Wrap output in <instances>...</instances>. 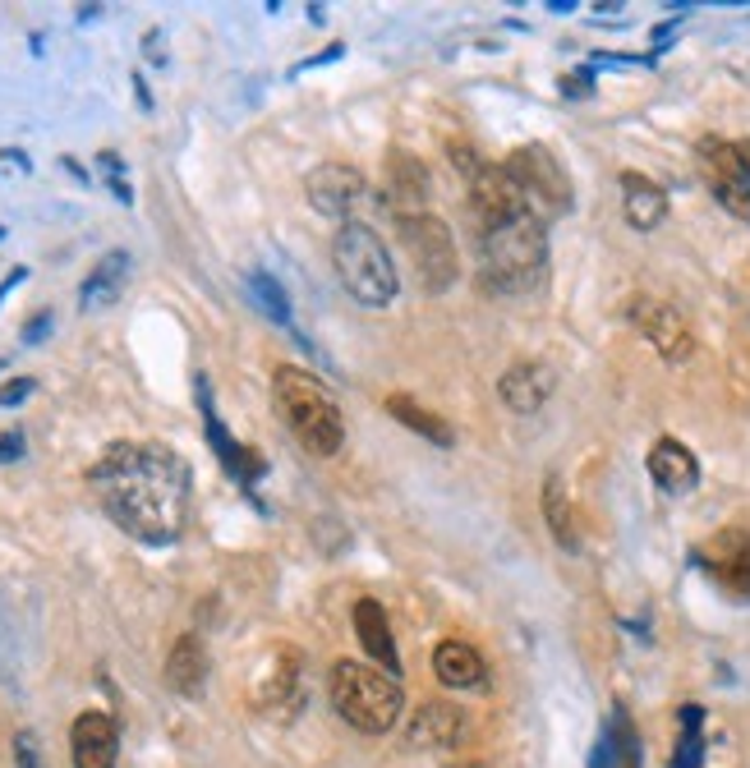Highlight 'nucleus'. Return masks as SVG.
<instances>
[{
	"instance_id": "obj_30",
	"label": "nucleus",
	"mask_w": 750,
	"mask_h": 768,
	"mask_svg": "<svg viewBox=\"0 0 750 768\" xmlns=\"http://www.w3.org/2000/svg\"><path fill=\"white\" fill-rule=\"evenodd\" d=\"M28 396H33V377H10L5 387H0V410H10V406H24Z\"/></svg>"
},
{
	"instance_id": "obj_31",
	"label": "nucleus",
	"mask_w": 750,
	"mask_h": 768,
	"mask_svg": "<svg viewBox=\"0 0 750 768\" xmlns=\"http://www.w3.org/2000/svg\"><path fill=\"white\" fill-rule=\"evenodd\" d=\"M618 764V737H612V727L599 737V745H594V759H589V768H612Z\"/></svg>"
},
{
	"instance_id": "obj_26",
	"label": "nucleus",
	"mask_w": 750,
	"mask_h": 768,
	"mask_svg": "<svg viewBox=\"0 0 750 768\" xmlns=\"http://www.w3.org/2000/svg\"><path fill=\"white\" fill-rule=\"evenodd\" d=\"M682 737H677V755H672V768H704V737H700V727H704V708L700 704H682Z\"/></svg>"
},
{
	"instance_id": "obj_22",
	"label": "nucleus",
	"mask_w": 750,
	"mask_h": 768,
	"mask_svg": "<svg viewBox=\"0 0 750 768\" xmlns=\"http://www.w3.org/2000/svg\"><path fill=\"white\" fill-rule=\"evenodd\" d=\"M166 686L176 690V695H185V700H199L203 695V686H207V649H203V640L194 636V630L170 644V654H166Z\"/></svg>"
},
{
	"instance_id": "obj_1",
	"label": "nucleus",
	"mask_w": 750,
	"mask_h": 768,
	"mask_svg": "<svg viewBox=\"0 0 750 768\" xmlns=\"http://www.w3.org/2000/svg\"><path fill=\"white\" fill-rule=\"evenodd\" d=\"M88 484L111 525H120L129 539L148 548H170L189 525L194 478L185 456L162 441H111L88 470Z\"/></svg>"
},
{
	"instance_id": "obj_27",
	"label": "nucleus",
	"mask_w": 750,
	"mask_h": 768,
	"mask_svg": "<svg viewBox=\"0 0 750 768\" xmlns=\"http://www.w3.org/2000/svg\"><path fill=\"white\" fill-rule=\"evenodd\" d=\"M244 285H249V295H254L258 313H267V318L277 322V328L295 332V322H291V299H285V291H281V285H277L272 277H267V272H249Z\"/></svg>"
},
{
	"instance_id": "obj_8",
	"label": "nucleus",
	"mask_w": 750,
	"mask_h": 768,
	"mask_svg": "<svg viewBox=\"0 0 750 768\" xmlns=\"http://www.w3.org/2000/svg\"><path fill=\"white\" fill-rule=\"evenodd\" d=\"M700 170L714 199L727 207L733 217L750 221V143H733V139H700L696 148Z\"/></svg>"
},
{
	"instance_id": "obj_33",
	"label": "nucleus",
	"mask_w": 750,
	"mask_h": 768,
	"mask_svg": "<svg viewBox=\"0 0 750 768\" xmlns=\"http://www.w3.org/2000/svg\"><path fill=\"white\" fill-rule=\"evenodd\" d=\"M24 447H28V441H24V433H18V428L0 433V465H5V460H18V456H24Z\"/></svg>"
},
{
	"instance_id": "obj_21",
	"label": "nucleus",
	"mask_w": 750,
	"mask_h": 768,
	"mask_svg": "<svg viewBox=\"0 0 750 768\" xmlns=\"http://www.w3.org/2000/svg\"><path fill=\"white\" fill-rule=\"evenodd\" d=\"M622 213H626V226L649 235V230H659L663 217H668V194L663 184H653L640 170H622Z\"/></svg>"
},
{
	"instance_id": "obj_2",
	"label": "nucleus",
	"mask_w": 750,
	"mask_h": 768,
	"mask_svg": "<svg viewBox=\"0 0 750 768\" xmlns=\"http://www.w3.org/2000/svg\"><path fill=\"white\" fill-rule=\"evenodd\" d=\"M548 267V226L521 213L493 230H479V277L493 295H525L544 281Z\"/></svg>"
},
{
	"instance_id": "obj_35",
	"label": "nucleus",
	"mask_w": 750,
	"mask_h": 768,
	"mask_svg": "<svg viewBox=\"0 0 750 768\" xmlns=\"http://www.w3.org/2000/svg\"><path fill=\"white\" fill-rule=\"evenodd\" d=\"M575 92H589V74H571L567 79V98H575Z\"/></svg>"
},
{
	"instance_id": "obj_10",
	"label": "nucleus",
	"mask_w": 750,
	"mask_h": 768,
	"mask_svg": "<svg viewBox=\"0 0 750 768\" xmlns=\"http://www.w3.org/2000/svg\"><path fill=\"white\" fill-rule=\"evenodd\" d=\"M626 318H631V328H636L668 363H686L690 355H696V336H690L686 318L672 309V304L649 299V295H636V299L626 304Z\"/></svg>"
},
{
	"instance_id": "obj_23",
	"label": "nucleus",
	"mask_w": 750,
	"mask_h": 768,
	"mask_svg": "<svg viewBox=\"0 0 750 768\" xmlns=\"http://www.w3.org/2000/svg\"><path fill=\"white\" fill-rule=\"evenodd\" d=\"M125 277H129V254H125V248H111V254H102L98 267L84 277L79 304H84V309H106V304L120 299Z\"/></svg>"
},
{
	"instance_id": "obj_4",
	"label": "nucleus",
	"mask_w": 750,
	"mask_h": 768,
	"mask_svg": "<svg viewBox=\"0 0 750 768\" xmlns=\"http://www.w3.org/2000/svg\"><path fill=\"white\" fill-rule=\"evenodd\" d=\"M327 695H332V708L341 714V722H351L364 737H387L392 727L406 714V690L392 671H382L373 663H355L341 658L327 677Z\"/></svg>"
},
{
	"instance_id": "obj_15",
	"label": "nucleus",
	"mask_w": 750,
	"mask_h": 768,
	"mask_svg": "<svg viewBox=\"0 0 750 768\" xmlns=\"http://www.w3.org/2000/svg\"><path fill=\"white\" fill-rule=\"evenodd\" d=\"M69 759L74 768H115L120 759V727L102 708H88V714L74 718L69 727Z\"/></svg>"
},
{
	"instance_id": "obj_28",
	"label": "nucleus",
	"mask_w": 750,
	"mask_h": 768,
	"mask_svg": "<svg viewBox=\"0 0 750 768\" xmlns=\"http://www.w3.org/2000/svg\"><path fill=\"white\" fill-rule=\"evenodd\" d=\"M14 768H47L33 732H18V737H14Z\"/></svg>"
},
{
	"instance_id": "obj_19",
	"label": "nucleus",
	"mask_w": 750,
	"mask_h": 768,
	"mask_svg": "<svg viewBox=\"0 0 750 768\" xmlns=\"http://www.w3.org/2000/svg\"><path fill=\"white\" fill-rule=\"evenodd\" d=\"M351 622H355V636L364 644V654H369L382 671H401V654H396V640H392V622H387V612H382L378 599H359L355 612H351Z\"/></svg>"
},
{
	"instance_id": "obj_6",
	"label": "nucleus",
	"mask_w": 750,
	"mask_h": 768,
	"mask_svg": "<svg viewBox=\"0 0 750 768\" xmlns=\"http://www.w3.org/2000/svg\"><path fill=\"white\" fill-rule=\"evenodd\" d=\"M503 166L511 170V180H516V189H521L525 207H530V213L544 221V226L571 213V180H567L562 162L552 157V148L525 143V148H516Z\"/></svg>"
},
{
	"instance_id": "obj_16",
	"label": "nucleus",
	"mask_w": 750,
	"mask_h": 768,
	"mask_svg": "<svg viewBox=\"0 0 750 768\" xmlns=\"http://www.w3.org/2000/svg\"><path fill=\"white\" fill-rule=\"evenodd\" d=\"M406 741L415 751H452L466 741V714L447 700H424L406 722Z\"/></svg>"
},
{
	"instance_id": "obj_29",
	"label": "nucleus",
	"mask_w": 750,
	"mask_h": 768,
	"mask_svg": "<svg viewBox=\"0 0 750 768\" xmlns=\"http://www.w3.org/2000/svg\"><path fill=\"white\" fill-rule=\"evenodd\" d=\"M102 170H106V180H111V194L120 199V203H134V194H129V180H120V157L115 152H102Z\"/></svg>"
},
{
	"instance_id": "obj_34",
	"label": "nucleus",
	"mask_w": 750,
	"mask_h": 768,
	"mask_svg": "<svg viewBox=\"0 0 750 768\" xmlns=\"http://www.w3.org/2000/svg\"><path fill=\"white\" fill-rule=\"evenodd\" d=\"M28 281V267H14V272L5 277V281H0V304H5V295L14 291V285H24Z\"/></svg>"
},
{
	"instance_id": "obj_5",
	"label": "nucleus",
	"mask_w": 750,
	"mask_h": 768,
	"mask_svg": "<svg viewBox=\"0 0 750 768\" xmlns=\"http://www.w3.org/2000/svg\"><path fill=\"white\" fill-rule=\"evenodd\" d=\"M332 267L345 285V295L364 309H387L401 291V277H396V263H392V248L382 244V235L373 226L364 221H341L336 235H332Z\"/></svg>"
},
{
	"instance_id": "obj_20",
	"label": "nucleus",
	"mask_w": 750,
	"mask_h": 768,
	"mask_svg": "<svg viewBox=\"0 0 750 768\" xmlns=\"http://www.w3.org/2000/svg\"><path fill=\"white\" fill-rule=\"evenodd\" d=\"M433 671L447 690H484L488 686V663L466 640H442L433 654Z\"/></svg>"
},
{
	"instance_id": "obj_12",
	"label": "nucleus",
	"mask_w": 750,
	"mask_h": 768,
	"mask_svg": "<svg viewBox=\"0 0 750 768\" xmlns=\"http://www.w3.org/2000/svg\"><path fill=\"white\" fill-rule=\"evenodd\" d=\"M696 566L709 571L723 593H733L737 603H750V534L746 529H719L700 552Z\"/></svg>"
},
{
	"instance_id": "obj_17",
	"label": "nucleus",
	"mask_w": 750,
	"mask_h": 768,
	"mask_svg": "<svg viewBox=\"0 0 750 768\" xmlns=\"http://www.w3.org/2000/svg\"><path fill=\"white\" fill-rule=\"evenodd\" d=\"M552 387H557V377L548 363H538V359H516L511 369L497 377V396H503V406L511 414H538L548 406Z\"/></svg>"
},
{
	"instance_id": "obj_3",
	"label": "nucleus",
	"mask_w": 750,
	"mask_h": 768,
	"mask_svg": "<svg viewBox=\"0 0 750 768\" xmlns=\"http://www.w3.org/2000/svg\"><path fill=\"white\" fill-rule=\"evenodd\" d=\"M272 406L281 414V424L295 433V441L309 456H336L345 441V419L336 396L327 392V382L314 377L309 369L281 363L272 373Z\"/></svg>"
},
{
	"instance_id": "obj_11",
	"label": "nucleus",
	"mask_w": 750,
	"mask_h": 768,
	"mask_svg": "<svg viewBox=\"0 0 750 768\" xmlns=\"http://www.w3.org/2000/svg\"><path fill=\"white\" fill-rule=\"evenodd\" d=\"M429 194H433L429 166L415 152L392 148L387 166H382V207L392 217H419V213H429Z\"/></svg>"
},
{
	"instance_id": "obj_32",
	"label": "nucleus",
	"mask_w": 750,
	"mask_h": 768,
	"mask_svg": "<svg viewBox=\"0 0 750 768\" xmlns=\"http://www.w3.org/2000/svg\"><path fill=\"white\" fill-rule=\"evenodd\" d=\"M51 328H55V318H51V313H37V318H28V322H24V345H42Z\"/></svg>"
},
{
	"instance_id": "obj_9",
	"label": "nucleus",
	"mask_w": 750,
	"mask_h": 768,
	"mask_svg": "<svg viewBox=\"0 0 750 768\" xmlns=\"http://www.w3.org/2000/svg\"><path fill=\"white\" fill-rule=\"evenodd\" d=\"M304 199H309V207L322 217L351 221L355 207L369 199V180H364V170L345 166V162H322L304 176Z\"/></svg>"
},
{
	"instance_id": "obj_7",
	"label": "nucleus",
	"mask_w": 750,
	"mask_h": 768,
	"mask_svg": "<svg viewBox=\"0 0 750 768\" xmlns=\"http://www.w3.org/2000/svg\"><path fill=\"white\" fill-rule=\"evenodd\" d=\"M401 230V244L419 272V285L429 295L452 291L460 281V254H456V235L447 230V221L433 217V213H419V217H396Z\"/></svg>"
},
{
	"instance_id": "obj_25",
	"label": "nucleus",
	"mask_w": 750,
	"mask_h": 768,
	"mask_svg": "<svg viewBox=\"0 0 750 768\" xmlns=\"http://www.w3.org/2000/svg\"><path fill=\"white\" fill-rule=\"evenodd\" d=\"M387 414L396 419V424H406L410 433L429 437L433 447H452V441H456V433H452L447 424H442V419H437L433 410L419 406L415 396H406V392H392V396H387Z\"/></svg>"
},
{
	"instance_id": "obj_18",
	"label": "nucleus",
	"mask_w": 750,
	"mask_h": 768,
	"mask_svg": "<svg viewBox=\"0 0 750 768\" xmlns=\"http://www.w3.org/2000/svg\"><path fill=\"white\" fill-rule=\"evenodd\" d=\"M649 478L659 484L668 497H686V492H696L700 488V460H696V451L686 447V441H677V437H659L649 447Z\"/></svg>"
},
{
	"instance_id": "obj_36",
	"label": "nucleus",
	"mask_w": 750,
	"mask_h": 768,
	"mask_svg": "<svg viewBox=\"0 0 750 768\" xmlns=\"http://www.w3.org/2000/svg\"><path fill=\"white\" fill-rule=\"evenodd\" d=\"M447 768H488L484 759H456V764H447Z\"/></svg>"
},
{
	"instance_id": "obj_37",
	"label": "nucleus",
	"mask_w": 750,
	"mask_h": 768,
	"mask_svg": "<svg viewBox=\"0 0 750 768\" xmlns=\"http://www.w3.org/2000/svg\"><path fill=\"white\" fill-rule=\"evenodd\" d=\"M0 369H5V359H0Z\"/></svg>"
},
{
	"instance_id": "obj_24",
	"label": "nucleus",
	"mask_w": 750,
	"mask_h": 768,
	"mask_svg": "<svg viewBox=\"0 0 750 768\" xmlns=\"http://www.w3.org/2000/svg\"><path fill=\"white\" fill-rule=\"evenodd\" d=\"M544 521L552 529L557 548H567V552L581 548V529H575V511H571V497H567L562 474H548L544 478Z\"/></svg>"
},
{
	"instance_id": "obj_13",
	"label": "nucleus",
	"mask_w": 750,
	"mask_h": 768,
	"mask_svg": "<svg viewBox=\"0 0 750 768\" xmlns=\"http://www.w3.org/2000/svg\"><path fill=\"white\" fill-rule=\"evenodd\" d=\"M470 213H474V226H479V230H493V226H503V221H511V217L530 213V207H525V199H521V189H516L511 170L484 162V166H479L474 176H470Z\"/></svg>"
},
{
	"instance_id": "obj_14",
	"label": "nucleus",
	"mask_w": 750,
	"mask_h": 768,
	"mask_svg": "<svg viewBox=\"0 0 750 768\" xmlns=\"http://www.w3.org/2000/svg\"><path fill=\"white\" fill-rule=\"evenodd\" d=\"M199 406H203L207 441H213V451H217V460L226 465V474L236 478V484H240L244 492H254V484L263 478V456H258L254 447H240V441L226 433V424H221L217 410H213V392H207V377H203V373H199Z\"/></svg>"
}]
</instances>
